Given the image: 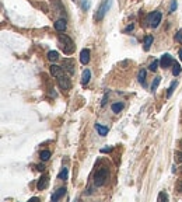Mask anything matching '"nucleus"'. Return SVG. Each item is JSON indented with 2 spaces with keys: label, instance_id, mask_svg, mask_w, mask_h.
Segmentation results:
<instances>
[{
  "label": "nucleus",
  "instance_id": "423d86ee",
  "mask_svg": "<svg viewBox=\"0 0 182 202\" xmlns=\"http://www.w3.org/2000/svg\"><path fill=\"white\" fill-rule=\"evenodd\" d=\"M160 65H161V67L167 69V67H170L174 65V58L170 55V53H164L160 59Z\"/></svg>",
  "mask_w": 182,
  "mask_h": 202
},
{
  "label": "nucleus",
  "instance_id": "dca6fc26",
  "mask_svg": "<svg viewBox=\"0 0 182 202\" xmlns=\"http://www.w3.org/2000/svg\"><path fill=\"white\" fill-rule=\"evenodd\" d=\"M123 107H125V104L123 103H115V104H112V112H115V114H119L122 110H123Z\"/></svg>",
  "mask_w": 182,
  "mask_h": 202
},
{
  "label": "nucleus",
  "instance_id": "7c9ffc66",
  "mask_svg": "<svg viewBox=\"0 0 182 202\" xmlns=\"http://www.w3.org/2000/svg\"><path fill=\"white\" fill-rule=\"evenodd\" d=\"M36 170H38V171H43V170H45V166H43V164H38V166H36Z\"/></svg>",
  "mask_w": 182,
  "mask_h": 202
},
{
  "label": "nucleus",
  "instance_id": "aec40b11",
  "mask_svg": "<svg viewBox=\"0 0 182 202\" xmlns=\"http://www.w3.org/2000/svg\"><path fill=\"white\" fill-rule=\"evenodd\" d=\"M48 59H49V61H52V62L58 61V59H59V53L56 52V51H51V52H48Z\"/></svg>",
  "mask_w": 182,
  "mask_h": 202
},
{
  "label": "nucleus",
  "instance_id": "20e7f679",
  "mask_svg": "<svg viewBox=\"0 0 182 202\" xmlns=\"http://www.w3.org/2000/svg\"><path fill=\"white\" fill-rule=\"evenodd\" d=\"M109 6H111V0H104L102 3H101V6L98 7L97 13H95V20H97V21H101V20L105 17V14H106V11H108Z\"/></svg>",
  "mask_w": 182,
  "mask_h": 202
},
{
  "label": "nucleus",
  "instance_id": "9b49d317",
  "mask_svg": "<svg viewBox=\"0 0 182 202\" xmlns=\"http://www.w3.org/2000/svg\"><path fill=\"white\" fill-rule=\"evenodd\" d=\"M80 62H81L83 65H87L88 62H90V49H87V48L81 49V52H80Z\"/></svg>",
  "mask_w": 182,
  "mask_h": 202
},
{
  "label": "nucleus",
  "instance_id": "39448f33",
  "mask_svg": "<svg viewBox=\"0 0 182 202\" xmlns=\"http://www.w3.org/2000/svg\"><path fill=\"white\" fill-rule=\"evenodd\" d=\"M62 67H63L69 74H73L74 73V70H76V63H74L73 59H63V65H62Z\"/></svg>",
  "mask_w": 182,
  "mask_h": 202
},
{
  "label": "nucleus",
  "instance_id": "f3484780",
  "mask_svg": "<svg viewBox=\"0 0 182 202\" xmlns=\"http://www.w3.org/2000/svg\"><path fill=\"white\" fill-rule=\"evenodd\" d=\"M39 157L42 162H48V160L51 159V152H49V150H42L39 153Z\"/></svg>",
  "mask_w": 182,
  "mask_h": 202
},
{
  "label": "nucleus",
  "instance_id": "b1692460",
  "mask_svg": "<svg viewBox=\"0 0 182 202\" xmlns=\"http://www.w3.org/2000/svg\"><path fill=\"white\" fill-rule=\"evenodd\" d=\"M158 63H160V62H158L157 59H155V61H153L151 63H150L149 69H150V70H151V72H155V70H157V69H158Z\"/></svg>",
  "mask_w": 182,
  "mask_h": 202
},
{
  "label": "nucleus",
  "instance_id": "412c9836",
  "mask_svg": "<svg viewBox=\"0 0 182 202\" xmlns=\"http://www.w3.org/2000/svg\"><path fill=\"white\" fill-rule=\"evenodd\" d=\"M67 174H69V171H67V168H62V171L59 173L58 178H59V180H67Z\"/></svg>",
  "mask_w": 182,
  "mask_h": 202
},
{
  "label": "nucleus",
  "instance_id": "0eeeda50",
  "mask_svg": "<svg viewBox=\"0 0 182 202\" xmlns=\"http://www.w3.org/2000/svg\"><path fill=\"white\" fill-rule=\"evenodd\" d=\"M58 84L62 90H69L70 86H72V83H70V79L67 76H60L58 77Z\"/></svg>",
  "mask_w": 182,
  "mask_h": 202
},
{
  "label": "nucleus",
  "instance_id": "f257e3e1",
  "mask_svg": "<svg viewBox=\"0 0 182 202\" xmlns=\"http://www.w3.org/2000/svg\"><path fill=\"white\" fill-rule=\"evenodd\" d=\"M58 41H59V46L63 49V52L70 55V53L74 52V44H73L72 38L64 35V34H59L58 37Z\"/></svg>",
  "mask_w": 182,
  "mask_h": 202
},
{
  "label": "nucleus",
  "instance_id": "c85d7f7f",
  "mask_svg": "<svg viewBox=\"0 0 182 202\" xmlns=\"http://www.w3.org/2000/svg\"><path fill=\"white\" fill-rule=\"evenodd\" d=\"M132 30H133V24H130V25H127V27H126V28H125V30H123V32H125V34H126V32H129V31H132Z\"/></svg>",
  "mask_w": 182,
  "mask_h": 202
},
{
  "label": "nucleus",
  "instance_id": "c756f323",
  "mask_svg": "<svg viewBox=\"0 0 182 202\" xmlns=\"http://www.w3.org/2000/svg\"><path fill=\"white\" fill-rule=\"evenodd\" d=\"M106 100H108V94H105V95H104L102 101H101V105H102V107H104V105L106 104Z\"/></svg>",
  "mask_w": 182,
  "mask_h": 202
},
{
  "label": "nucleus",
  "instance_id": "6ab92c4d",
  "mask_svg": "<svg viewBox=\"0 0 182 202\" xmlns=\"http://www.w3.org/2000/svg\"><path fill=\"white\" fill-rule=\"evenodd\" d=\"M137 80H139V83H142V84H144L146 83V70L144 69H142V70L139 72V74H137Z\"/></svg>",
  "mask_w": 182,
  "mask_h": 202
},
{
  "label": "nucleus",
  "instance_id": "1a4fd4ad",
  "mask_svg": "<svg viewBox=\"0 0 182 202\" xmlns=\"http://www.w3.org/2000/svg\"><path fill=\"white\" fill-rule=\"evenodd\" d=\"M48 184H49V177L48 175H42V177L38 180V183H36V188L39 191H42L48 187Z\"/></svg>",
  "mask_w": 182,
  "mask_h": 202
},
{
  "label": "nucleus",
  "instance_id": "6e6552de",
  "mask_svg": "<svg viewBox=\"0 0 182 202\" xmlns=\"http://www.w3.org/2000/svg\"><path fill=\"white\" fill-rule=\"evenodd\" d=\"M64 195H66V188H64V187H60V188H58V190H56L53 194H52L51 199H52V202H56V201H59L60 198H63Z\"/></svg>",
  "mask_w": 182,
  "mask_h": 202
},
{
  "label": "nucleus",
  "instance_id": "f8f14e48",
  "mask_svg": "<svg viewBox=\"0 0 182 202\" xmlns=\"http://www.w3.org/2000/svg\"><path fill=\"white\" fill-rule=\"evenodd\" d=\"M90 79H91V72L88 69H84L83 70V74H81V84L83 86H87L90 83Z\"/></svg>",
  "mask_w": 182,
  "mask_h": 202
},
{
  "label": "nucleus",
  "instance_id": "a211bd4d",
  "mask_svg": "<svg viewBox=\"0 0 182 202\" xmlns=\"http://www.w3.org/2000/svg\"><path fill=\"white\" fill-rule=\"evenodd\" d=\"M181 70H182L181 65L176 63V62H174V65H172V74L174 76H178V74L181 73Z\"/></svg>",
  "mask_w": 182,
  "mask_h": 202
},
{
  "label": "nucleus",
  "instance_id": "393cba45",
  "mask_svg": "<svg viewBox=\"0 0 182 202\" xmlns=\"http://www.w3.org/2000/svg\"><path fill=\"white\" fill-rule=\"evenodd\" d=\"M175 87H176V83L172 82L171 83V86H170V89H168V91H167V97H171V95H172V91H174Z\"/></svg>",
  "mask_w": 182,
  "mask_h": 202
},
{
  "label": "nucleus",
  "instance_id": "4468645a",
  "mask_svg": "<svg viewBox=\"0 0 182 202\" xmlns=\"http://www.w3.org/2000/svg\"><path fill=\"white\" fill-rule=\"evenodd\" d=\"M55 30L59 31V32H63L66 30V21L64 20H58V21L55 23Z\"/></svg>",
  "mask_w": 182,
  "mask_h": 202
},
{
  "label": "nucleus",
  "instance_id": "7ed1b4c3",
  "mask_svg": "<svg viewBox=\"0 0 182 202\" xmlns=\"http://www.w3.org/2000/svg\"><path fill=\"white\" fill-rule=\"evenodd\" d=\"M161 19H163V14L161 11H154L151 14L147 15V19H146V23L149 27H153V28H157L161 23Z\"/></svg>",
  "mask_w": 182,
  "mask_h": 202
},
{
  "label": "nucleus",
  "instance_id": "5701e85b",
  "mask_svg": "<svg viewBox=\"0 0 182 202\" xmlns=\"http://www.w3.org/2000/svg\"><path fill=\"white\" fill-rule=\"evenodd\" d=\"M160 82H161V77H158V76L154 77V82H153V84H151V90H153V91H155V90H157Z\"/></svg>",
  "mask_w": 182,
  "mask_h": 202
},
{
  "label": "nucleus",
  "instance_id": "f03ea898",
  "mask_svg": "<svg viewBox=\"0 0 182 202\" xmlns=\"http://www.w3.org/2000/svg\"><path fill=\"white\" fill-rule=\"evenodd\" d=\"M106 178H108V168L106 167L98 168L97 171H95V174H94V184L97 185V187H101V185L105 184Z\"/></svg>",
  "mask_w": 182,
  "mask_h": 202
},
{
  "label": "nucleus",
  "instance_id": "2f4dec72",
  "mask_svg": "<svg viewBox=\"0 0 182 202\" xmlns=\"http://www.w3.org/2000/svg\"><path fill=\"white\" fill-rule=\"evenodd\" d=\"M175 156H176V160H178V162H182V153L181 152H176Z\"/></svg>",
  "mask_w": 182,
  "mask_h": 202
},
{
  "label": "nucleus",
  "instance_id": "bb28decb",
  "mask_svg": "<svg viewBox=\"0 0 182 202\" xmlns=\"http://www.w3.org/2000/svg\"><path fill=\"white\" fill-rule=\"evenodd\" d=\"M176 6H178V4H176V0H172V2H171V6H170V13H174L176 10Z\"/></svg>",
  "mask_w": 182,
  "mask_h": 202
},
{
  "label": "nucleus",
  "instance_id": "4be33fe9",
  "mask_svg": "<svg viewBox=\"0 0 182 202\" xmlns=\"http://www.w3.org/2000/svg\"><path fill=\"white\" fill-rule=\"evenodd\" d=\"M157 201L158 202H163V201H168V195L164 191H161L160 194H158V196H157Z\"/></svg>",
  "mask_w": 182,
  "mask_h": 202
},
{
  "label": "nucleus",
  "instance_id": "2eb2a0df",
  "mask_svg": "<svg viewBox=\"0 0 182 202\" xmlns=\"http://www.w3.org/2000/svg\"><path fill=\"white\" fill-rule=\"evenodd\" d=\"M153 42H154V38H153V35H147V37L144 38V51H149L150 48H151Z\"/></svg>",
  "mask_w": 182,
  "mask_h": 202
},
{
  "label": "nucleus",
  "instance_id": "ddd939ff",
  "mask_svg": "<svg viewBox=\"0 0 182 202\" xmlns=\"http://www.w3.org/2000/svg\"><path fill=\"white\" fill-rule=\"evenodd\" d=\"M95 129L98 131V135H100V136H106V135H108V131H109L108 126H104V125H101V124H95Z\"/></svg>",
  "mask_w": 182,
  "mask_h": 202
},
{
  "label": "nucleus",
  "instance_id": "473e14b6",
  "mask_svg": "<svg viewBox=\"0 0 182 202\" xmlns=\"http://www.w3.org/2000/svg\"><path fill=\"white\" fill-rule=\"evenodd\" d=\"M176 188H178V191H179V192H182V181H179V183H178V185H176Z\"/></svg>",
  "mask_w": 182,
  "mask_h": 202
},
{
  "label": "nucleus",
  "instance_id": "72a5a7b5",
  "mask_svg": "<svg viewBox=\"0 0 182 202\" xmlns=\"http://www.w3.org/2000/svg\"><path fill=\"white\" fill-rule=\"evenodd\" d=\"M179 59H181V61H182V49H181V51H179Z\"/></svg>",
  "mask_w": 182,
  "mask_h": 202
},
{
  "label": "nucleus",
  "instance_id": "a878e982",
  "mask_svg": "<svg viewBox=\"0 0 182 202\" xmlns=\"http://www.w3.org/2000/svg\"><path fill=\"white\" fill-rule=\"evenodd\" d=\"M175 41L179 44H182V30H179L178 32L175 34Z\"/></svg>",
  "mask_w": 182,
  "mask_h": 202
},
{
  "label": "nucleus",
  "instance_id": "9d476101",
  "mask_svg": "<svg viewBox=\"0 0 182 202\" xmlns=\"http://www.w3.org/2000/svg\"><path fill=\"white\" fill-rule=\"evenodd\" d=\"M63 72H64V69H63V67H60V66H58V65H52V66H51V74L53 77L63 76Z\"/></svg>",
  "mask_w": 182,
  "mask_h": 202
},
{
  "label": "nucleus",
  "instance_id": "cd10ccee",
  "mask_svg": "<svg viewBox=\"0 0 182 202\" xmlns=\"http://www.w3.org/2000/svg\"><path fill=\"white\" fill-rule=\"evenodd\" d=\"M101 152L102 153H109V152H112V147L109 146V147H104V149H101Z\"/></svg>",
  "mask_w": 182,
  "mask_h": 202
}]
</instances>
